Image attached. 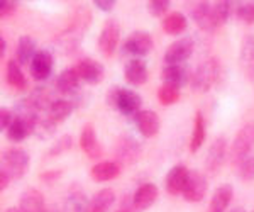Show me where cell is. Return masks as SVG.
<instances>
[{"label": "cell", "instance_id": "6da1fadb", "mask_svg": "<svg viewBox=\"0 0 254 212\" xmlns=\"http://www.w3.org/2000/svg\"><path fill=\"white\" fill-rule=\"evenodd\" d=\"M90 20H92L90 10H87L85 7H78L76 14L73 15L71 24H69L66 29L58 36V43H60L58 46L63 48L66 53L75 50V48L78 46V43H80L81 36H83L85 29H87V26L90 24Z\"/></svg>", "mask_w": 254, "mask_h": 212}, {"label": "cell", "instance_id": "7a4b0ae2", "mask_svg": "<svg viewBox=\"0 0 254 212\" xmlns=\"http://www.w3.org/2000/svg\"><path fill=\"white\" fill-rule=\"evenodd\" d=\"M219 75H220L219 60L214 58V56L207 58L195 68L193 73H191V80H190L191 90L198 92V93L208 92L215 85V81L219 80Z\"/></svg>", "mask_w": 254, "mask_h": 212}, {"label": "cell", "instance_id": "3957f363", "mask_svg": "<svg viewBox=\"0 0 254 212\" xmlns=\"http://www.w3.org/2000/svg\"><path fill=\"white\" fill-rule=\"evenodd\" d=\"M10 178H20L29 170V154L22 148H9L2 154V168Z\"/></svg>", "mask_w": 254, "mask_h": 212}, {"label": "cell", "instance_id": "277c9868", "mask_svg": "<svg viewBox=\"0 0 254 212\" xmlns=\"http://www.w3.org/2000/svg\"><path fill=\"white\" fill-rule=\"evenodd\" d=\"M254 148V122L243 126L239 133H237L234 142L231 148V161L232 165L237 166L241 161L251 156V151Z\"/></svg>", "mask_w": 254, "mask_h": 212}, {"label": "cell", "instance_id": "5b68a950", "mask_svg": "<svg viewBox=\"0 0 254 212\" xmlns=\"http://www.w3.org/2000/svg\"><path fill=\"white\" fill-rule=\"evenodd\" d=\"M114 154H116V161L119 165H122V166L134 165V163H137L139 158H141L142 148L136 138L129 136V134H124V136L119 138L116 146H114Z\"/></svg>", "mask_w": 254, "mask_h": 212}, {"label": "cell", "instance_id": "8992f818", "mask_svg": "<svg viewBox=\"0 0 254 212\" xmlns=\"http://www.w3.org/2000/svg\"><path fill=\"white\" fill-rule=\"evenodd\" d=\"M119 39H121V26H119L116 17H109L102 27L100 36H98V50L104 56L110 58L116 55Z\"/></svg>", "mask_w": 254, "mask_h": 212}, {"label": "cell", "instance_id": "52a82bcc", "mask_svg": "<svg viewBox=\"0 0 254 212\" xmlns=\"http://www.w3.org/2000/svg\"><path fill=\"white\" fill-rule=\"evenodd\" d=\"M191 17L196 22V26L205 32H215L220 27L214 10V3L210 2H196L191 7Z\"/></svg>", "mask_w": 254, "mask_h": 212}, {"label": "cell", "instance_id": "ba28073f", "mask_svg": "<svg viewBox=\"0 0 254 212\" xmlns=\"http://www.w3.org/2000/svg\"><path fill=\"white\" fill-rule=\"evenodd\" d=\"M141 105H142V99H141V95H139L137 92L130 90V88H124V87L119 88L116 107H114V109H117L122 116L134 117V119H136L137 114L142 111Z\"/></svg>", "mask_w": 254, "mask_h": 212}, {"label": "cell", "instance_id": "9c48e42d", "mask_svg": "<svg viewBox=\"0 0 254 212\" xmlns=\"http://www.w3.org/2000/svg\"><path fill=\"white\" fill-rule=\"evenodd\" d=\"M153 50V38L146 31H134L124 43V53L132 58L142 60Z\"/></svg>", "mask_w": 254, "mask_h": 212}, {"label": "cell", "instance_id": "30bf717a", "mask_svg": "<svg viewBox=\"0 0 254 212\" xmlns=\"http://www.w3.org/2000/svg\"><path fill=\"white\" fill-rule=\"evenodd\" d=\"M193 39L191 38H182L175 43H171L165 51V63L166 65H183L190 58L193 53Z\"/></svg>", "mask_w": 254, "mask_h": 212}, {"label": "cell", "instance_id": "8fae6325", "mask_svg": "<svg viewBox=\"0 0 254 212\" xmlns=\"http://www.w3.org/2000/svg\"><path fill=\"white\" fill-rule=\"evenodd\" d=\"M207 194V178L202 172H196V170H191L188 173V180L187 185L183 189V199L188 202H200L203 201Z\"/></svg>", "mask_w": 254, "mask_h": 212}, {"label": "cell", "instance_id": "7c38bea8", "mask_svg": "<svg viewBox=\"0 0 254 212\" xmlns=\"http://www.w3.org/2000/svg\"><path fill=\"white\" fill-rule=\"evenodd\" d=\"M225 158H227V140L224 136H219L212 142L210 149H208L205 156V168L210 175L219 173V170L222 168Z\"/></svg>", "mask_w": 254, "mask_h": 212}, {"label": "cell", "instance_id": "4fadbf2b", "mask_svg": "<svg viewBox=\"0 0 254 212\" xmlns=\"http://www.w3.org/2000/svg\"><path fill=\"white\" fill-rule=\"evenodd\" d=\"M53 65H55V61H53V55L49 53L48 50H41L36 53L34 60L31 61V75L34 80L38 81H44L49 78V75H51L53 71Z\"/></svg>", "mask_w": 254, "mask_h": 212}, {"label": "cell", "instance_id": "5bb4252c", "mask_svg": "<svg viewBox=\"0 0 254 212\" xmlns=\"http://www.w3.org/2000/svg\"><path fill=\"white\" fill-rule=\"evenodd\" d=\"M188 173H190V170H188L185 165H182V163L175 165L173 168L166 173V178H165L166 192L171 195L183 194V189H185L187 180H188Z\"/></svg>", "mask_w": 254, "mask_h": 212}, {"label": "cell", "instance_id": "9a60e30c", "mask_svg": "<svg viewBox=\"0 0 254 212\" xmlns=\"http://www.w3.org/2000/svg\"><path fill=\"white\" fill-rule=\"evenodd\" d=\"M80 78L87 81L88 85H97L104 78V67L92 58H83L75 65Z\"/></svg>", "mask_w": 254, "mask_h": 212}, {"label": "cell", "instance_id": "2e32d148", "mask_svg": "<svg viewBox=\"0 0 254 212\" xmlns=\"http://www.w3.org/2000/svg\"><path fill=\"white\" fill-rule=\"evenodd\" d=\"M80 75L76 71L75 67H69V68H64L63 71L58 75L56 78V90L64 93L68 97H73L80 92Z\"/></svg>", "mask_w": 254, "mask_h": 212}, {"label": "cell", "instance_id": "e0dca14e", "mask_svg": "<svg viewBox=\"0 0 254 212\" xmlns=\"http://www.w3.org/2000/svg\"><path fill=\"white\" fill-rule=\"evenodd\" d=\"M80 148L83 149V153L92 160H98L102 156V146L97 140V133L93 124H85L80 134Z\"/></svg>", "mask_w": 254, "mask_h": 212}, {"label": "cell", "instance_id": "ac0fdd59", "mask_svg": "<svg viewBox=\"0 0 254 212\" xmlns=\"http://www.w3.org/2000/svg\"><path fill=\"white\" fill-rule=\"evenodd\" d=\"M161 78L168 85L182 88L183 85H187L191 80V73L188 71L185 65H166L161 70Z\"/></svg>", "mask_w": 254, "mask_h": 212}, {"label": "cell", "instance_id": "d6986e66", "mask_svg": "<svg viewBox=\"0 0 254 212\" xmlns=\"http://www.w3.org/2000/svg\"><path fill=\"white\" fill-rule=\"evenodd\" d=\"M158 199V187L154 183H142L132 195V207L137 212L147 211Z\"/></svg>", "mask_w": 254, "mask_h": 212}, {"label": "cell", "instance_id": "ffe728a7", "mask_svg": "<svg viewBox=\"0 0 254 212\" xmlns=\"http://www.w3.org/2000/svg\"><path fill=\"white\" fill-rule=\"evenodd\" d=\"M134 121H136L137 131L144 138L156 136L159 133V128H161V119L154 111H141Z\"/></svg>", "mask_w": 254, "mask_h": 212}, {"label": "cell", "instance_id": "44dd1931", "mask_svg": "<svg viewBox=\"0 0 254 212\" xmlns=\"http://www.w3.org/2000/svg\"><path fill=\"white\" fill-rule=\"evenodd\" d=\"M88 204L90 201L85 195L83 189L78 183H73L66 194V199H64L63 212H87Z\"/></svg>", "mask_w": 254, "mask_h": 212}, {"label": "cell", "instance_id": "7402d4cb", "mask_svg": "<svg viewBox=\"0 0 254 212\" xmlns=\"http://www.w3.org/2000/svg\"><path fill=\"white\" fill-rule=\"evenodd\" d=\"M124 76H126V80L129 81L130 85H134V87H141V85H144L147 81L146 61L139 60V58H130L126 63Z\"/></svg>", "mask_w": 254, "mask_h": 212}, {"label": "cell", "instance_id": "603a6c76", "mask_svg": "<svg viewBox=\"0 0 254 212\" xmlns=\"http://www.w3.org/2000/svg\"><path fill=\"white\" fill-rule=\"evenodd\" d=\"M239 63L243 68L244 75L248 78L254 80V34L244 36L243 44H241V55Z\"/></svg>", "mask_w": 254, "mask_h": 212}, {"label": "cell", "instance_id": "cb8c5ba5", "mask_svg": "<svg viewBox=\"0 0 254 212\" xmlns=\"http://www.w3.org/2000/svg\"><path fill=\"white\" fill-rule=\"evenodd\" d=\"M46 202H44L43 194L38 189L24 190L19 199V209L22 212H44L46 211Z\"/></svg>", "mask_w": 254, "mask_h": 212}, {"label": "cell", "instance_id": "d4e9b609", "mask_svg": "<svg viewBox=\"0 0 254 212\" xmlns=\"http://www.w3.org/2000/svg\"><path fill=\"white\" fill-rule=\"evenodd\" d=\"M232 195H234V189H232L231 183H222V185H219L215 189L214 195H212L208 212H225L229 204L232 201Z\"/></svg>", "mask_w": 254, "mask_h": 212}, {"label": "cell", "instance_id": "484cf974", "mask_svg": "<svg viewBox=\"0 0 254 212\" xmlns=\"http://www.w3.org/2000/svg\"><path fill=\"white\" fill-rule=\"evenodd\" d=\"M122 172V165H119L117 161H102L97 163L90 172V177L93 178V182H109L117 178Z\"/></svg>", "mask_w": 254, "mask_h": 212}, {"label": "cell", "instance_id": "4316f807", "mask_svg": "<svg viewBox=\"0 0 254 212\" xmlns=\"http://www.w3.org/2000/svg\"><path fill=\"white\" fill-rule=\"evenodd\" d=\"M114 202H116V192L112 189H102L92 197L87 212H109Z\"/></svg>", "mask_w": 254, "mask_h": 212}, {"label": "cell", "instance_id": "83f0119b", "mask_svg": "<svg viewBox=\"0 0 254 212\" xmlns=\"http://www.w3.org/2000/svg\"><path fill=\"white\" fill-rule=\"evenodd\" d=\"M36 41L31 36H20L17 43V50H15V61L22 67V65H31V61L36 56Z\"/></svg>", "mask_w": 254, "mask_h": 212}, {"label": "cell", "instance_id": "f1b7e54d", "mask_svg": "<svg viewBox=\"0 0 254 212\" xmlns=\"http://www.w3.org/2000/svg\"><path fill=\"white\" fill-rule=\"evenodd\" d=\"M163 26V31L170 36H178V34H183V31L187 29L188 22H187V17L182 14V12L175 10V12H170L161 22Z\"/></svg>", "mask_w": 254, "mask_h": 212}, {"label": "cell", "instance_id": "f546056e", "mask_svg": "<svg viewBox=\"0 0 254 212\" xmlns=\"http://www.w3.org/2000/svg\"><path fill=\"white\" fill-rule=\"evenodd\" d=\"M207 131H205V119H203L202 112L195 114V121H193V131H191V138H190V151L196 153L200 148H202L203 141H205Z\"/></svg>", "mask_w": 254, "mask_h": 212}, {"label": "cell", "instance_id": "4dcf8cb0", "mask_svg": "<svg viewBox=\"0 0 254 212\" xmlns=\"http://www.w3.org/2000/svg\"><path fill=\"white\" fill-rule=\"evenodd\" d=\"M73 109H76V107L69 99H56L55 102H53L51 107H49L48 114H49V117L58 124V122L66 121L68 117L71 116Z\"/></svg>", "mask_w": 254, "mask_h": 212}, {"label": "cell", "instance_id": "1f68e13d", "mask_svg": "<svg viewBox=\"0 0 254 212\" xmlns=\"http://www.w3.org/2000/svg\"><path fill=\"white\" fill-rule=\"evenodd\" d=\"M7 83L12 88H15V90H24L27 87L26 76H24L22 70H20V65L15 60H10L7 63Z\"/></svg>", "mask_w": 254, "mask_h": 212}, {"label": "cell", "instance_id": "d6a6232c", "mask_svg": "<svg viewBox=\"0 0 254 212\" xmlns=\"http://www.w3.org/2000/svg\"><path fill=\"white\" fill-rule=\"evenodd\" d=\"M32 134V128L29 124H27L26 121L19 119V117H15V121L10 124V128L7 129V140L12 141V142H20L24 141L27 136H31Z\"/></svg>", "mask_w": 254, "mask_h": 212}, {"label": "cell", "instance_id": "836d02e7", "mask_svg": "<svg viewBox=\"0 0 254 212\" xmlns=\"http://www.w3.org/2000/svg\"><path fill=\"white\" fill-rule=\"evenodd\" d=\"M55 131H56V122L49 117L48 112L41 114L38 117V121H36L34 128H32V134L38 136L39 140H46V138L51 136Z\"/></svg>", "mask_w": 254, "mask_h": 212}, {"label": "cell", "instance_id": "e575fe53", "mask_svg": "<svg viewBox=\"0 0 254 212\" xmlns=\"http://www.w3.org/2000/svg\"><path fill=\"white\" fill-rule=\"evenodd\" d=\"M236 7H237V2H231V0L214 2V10H215L217 20H219L220 26L227 22V20L231 19V15H236Z\"/></svg>", "mask_w": 254, "mask_h": 212}, {"label": "cell", "instance_id": "d590c367", "mask_svg": "<svg viewBox=\"0 0 254 212\" xmlns=\"http://www.w3.org/2000/svg\"><path fill=\"white\" fill-rule=\"evenodd\" d=\"M158 99L163 105H173L180 100V88L173 87V85L163 83L158 90Z\"/></svg>", "mask_w": 254, "mask_h": 212}, {"label": "cell", "instance_id": "8d00e7d4", "mask_svg": "<svg viewBox=\"0 0 254 212\" xmlns=\"http://www.w3.org/2000/svg\"><path fill=\"white\" fill-rule=\"evenodd\" d=\"M236 17L244 24H254V2H237Z\"/></svg>", "mask_w": 254, "mask_h": 212}, {"label": "cell", "instance_id": "74e56055", "mask_svg": "<svg viewBox=\"0 0 254 212\" xmlns=\"http://www.w3.org/2000/svg\"><path fill=\"white\" fill-rule=\"evenodd\" d=\"M170 0H149L147 2V12H149L153 17H163L165 19L170 14Z\"/></svg>", "mask_w": 254, "mask_h": 212}, {"label": "cell", "instance_id": "f35d334b", "mask_svg": "<svg viewBox=\"0 0 254 212\" xmlns=\"http://www.w3.org/2000/svg\"><path fill=\"white\" fill-rule=\"evenodd\" d=\"M71 146H73V138L69 136V134H64V136H61L60 140H56L53 142V146L48 151V156H58V154L66 153Z\"/></svg>", "mask_w": 254, "mask_h": 212}, {"label": "cell", "instance_id": "ab89813d", "mask_svg": "<svg viewBox=\"0 0 254 212\" xmlns=\"http://www.w3.org/2000/svg\"><path fill=\"white\" fill-rule=\"evenodd\" d=\"M237 173H239V177L243 178L244 182H251L254 180V156H248L246 160H243L239 163V165L236 166Z\"/></svg>", "mask_w": 254, "mask_h": 212}, {"label": "cell", "instance_id": "60d3db41", "mask_svg": "<svg viewBox=\"0 0 254 212\" xmlns=\"http://www.w3.org/2000/svg\"><path fill=\"white\" fill-rule=\"evenodd\" d=\"M14 121H15L14 112L9 111V109H5V107L0 109V129H2V131H7Z\"/></svg>", "mask_w": 254, "mask_h": 212}, {"label": "cell", "instance_id": "b9f144b4", "mask_svg": "<svg viewBox=\"0 0 254 212\" xmlns=\"http://www.w3.org/2000/svg\"><path fill=\"white\" fill-rule=\"evenodd\" d=\"M15 10H17V2H15V0H3V2L0 3V15H2L3 19L14 15Z\"/></svg>", "mask_w": 254, "mask_h": 212}, {"label": "cell", "instance_id": "7bdbcfd3", "mask_svg": "<svg viewBox=\"0 0 254 212\" xmlns=\"http://www.w3.org/2000/svg\"><path fill=\"white\" fill-rule=\"evenodd\" d=\"M93 3H95L97 9H100L102 12H110L114 10V7H116V0H93Z\"/></svg>", "mask_w": 254, "mask_h": 212}, {"label": "cell", "instance_id": "ee69618b", "mask_svg": "<svg viewBox=\"0 0 254 212\" xmlns=\"http://www.w3.org/2000/svg\"><path fill=\"white\" fill-rule=\"evenodd\" d=\"M60 177H61L60 170H55V172H53V170H49V172H44V173L39 175V178L43 182H55V180H58Z\"/></svg>", "mask_w": 254, "mask_h": 212}, {"label": "cell", "instance_id": "f6af8a7d", "mask_svg": "<svg viewBox=\"0 0 254 212\" xmlns=\"http://www.w3.org/2000/svg\"><path fill=\"white\" fill-rule=\"evenodd\" d=\"M119 85H116V87H112L110 90L107 92V104L110 105V107H116V100H117V93H119Z\"/></svg>", "mask_w": 254, "mask_h": 212}, {"label": "cell", "instance_id": "bcb514c9", "mask_svg": "<svg viewBox=\"0 0 254 212\" xmlns=\"http://www.w3.org/2000/svg\"><path fill=\"white\" fill-rule=\"evenodd\" d=\"M10 183V177L3 170H0V190H5Z\"/></svg>", "mask_w": 254, "mask_h": 212}, {"label": "cell", "instance_id": "7dc6e473", "mask_svg": "<svg viewBox=\"0 0 254 212\" xmlns=\"http://www.w3.org/2000/svg\"><path fill=\"white\" fill-rule=\"evenodd\" d=\"M5 46H7V44H5V39L0 38V48H2V58L5 56Z\"/></svg>", "mask_w": 254, "mask_h": 212}, {"label": "cell", "instance_id": "c3c4849f", "mask_svg": "<svg viewBox=\"0 0 254 212\" xmlns=\"http://www.w3.org/2000/svg\"><path fill=\"white\" fill-rule=\"evenodd\" d=\"M44 212H60V211L56 209L55 206H49V207H46V211H44Z\"/></svg>", "mask_w": 254, "mask_h": 212}, {"label": "cell", "instance_id": "681fc988", "mask_svg": "<svg viewBox=\"0 0 254 212\" xmlns=\"http://www.w3.org/2000/svg\"><path fill=\"white\" fill-rule=\"evenodd\" d=\"M229 212H246V211H244V207H234V209L229 211Z\"/></svg>", "mask_w": 254, "mask_h": 212}, {"label": "cell", "instance_id": "f907efd6", "mask_svg": "<svg viewBox=\"0 0 254 212\" xmlns=\"http://www.w3.org/2000/svg\"><path fill=\"white\" fill-rule=\"evenodd\" d=\"M5 212H22V211H20L19 207H10V209H7Z\"/></svg>", "mask_w": 254, "mask_h": 212}, {"label": "cell", "instance_id": "816d5d0a", "mask_svg": "<svg viewBox=\"0 0 254 212\" xmlns=\"http://www.w3.org/2000/svg\"><path fill=\"white\" fill-rule=\"evenodd\" d=\"M116 212H127V211H124V209H119V211H116Z\"/></svg>", "mask_w": 254, "mask_h": 212}, {"label": "cell", "instance_id": "f5cc1de1", "mask_svg": "<svg viewBox=\"0 0 254 212\" xmlns=\"http://www.w3.org/2000/svg\"><path fill=\"white\" fill-rule=\"evenodd\" d=\"M253 212H254V209H253Z\"/></svg>", "mask_w": 254, "mask_h": 212}, {"label": "cell", "instance_id": "db71d44e", "mask_svg": "<svg viewBox=\"0 0 254 212\" xmlns=\"http://www.w3.org/2000/svg\"><path fill=\"white\" fill-rule=\"evenodd\" d=\"M61 212H63V211H61Z\"/></svg>", "mask_w": 254, "mask_h": 212}, {"label": "cell", "instance_id": "11a10c76", "mask_svg": "<svg viewBox=\"0 0 254 212\" xmlns=\"http://www.w3.org/2000/svg\"><path fill=\"white\" fill-rule=\"evenodd\" d=\"M207 212H208V211H207Z\"/></svg>", "mask_w": 254, "mask_h": 212}]
</instances>
